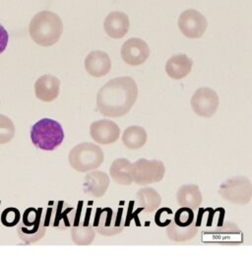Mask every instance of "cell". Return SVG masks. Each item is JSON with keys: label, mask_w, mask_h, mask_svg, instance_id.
Listing matches in <instances>:
<instances>
[{"label": "cell", "mask_w": 252, "mask_h": 256, "mask_svg": "<svg viewBox=\"0 0 252 256\" xmlns=\"http://www.w3.org/2000/svg\"><path fill=\"white\" fill-rule=\"evenodd\" d=\"M148 139L145 128L138 126H132L126 128L122 134V143L130 150H138L142 148Z\"/></svg>", "instance_id": "obj_21"}, {"label": "cell", "mask_w": 252, "mask_h": 256, "mask_svg": "<svg viewBox=\"0 0 252 256\" xmlns=\"http://www.w3.org/2000/svg\"><path fill=\"white\" fill-rule=\"evenodd\" d=\"M63 139L62 126L54 120L42 118L32 126V142L40 150L54 151L62 145Z\"/></svg>", "instance_id": "obj_3"}, {"label": "cell", "mask_w": 252, "mask_h": 256, "mask_svg": "<svg viewBox=\"0 0 252 256\" xmlns=\"http://www.w3.org/2000/svg\"><path fill=\"white\" fill-rule=\"evenodd\" d=\"M176 200L180 207H188L195 210L202 204L203 196L198 186L184 184L176 192Z\"/></svg>", "instance_id": "obj_20"}, {"label": "cell", "mask_w": 252, "mask_h": 256, "mask_svg": "<svg viewBox=\"0 0 252 256\" xmlns=\"http://www.w3.org/2000/svg\"><path fill=\"white\" fill-rule=\"evenodd\" d=\"M219 194L232 204L246 205L252 200V182L246 176H234L220 184Z\"/></svg>", "instance_id": "obj_6"}, {"label": "cell", "mask_w": 252, "mask_h": 256, "mask_svg": "<svg viewBox=\"0 0 252 256\" xmlns=\"http://www.w3.org/2000/svg\"><path fill=\"white\" fill-rule=\"evenodd\" d=\"M9 34L6 31V29L0 24V54L6 50L8 44Z\"/></svg>", "instance_id": "obj_28"}, {"label": "cell", "mask_w": 252, "mask_h": 256, "mask_svg": "<svg viewBox=\"0 0 252 256\" xmlns=\"http://www.w3.org/2000/svg\"><path fill=\"white\" fill-rule=\"evenodd\" d=\"M78 208L74 211V215L71 222V238L77 246H90L94 242L96 232L93 224H90L91 208H88L85 213V217L82 218L83 202L78 203Z\"/></svg>", "instance_id": "obj_8"}, {"label": "cell", "mask_w": 252, "mask_h": 256, "mask_svg": "<svg viewBox=\"0 0 252 256\" xmlns=\"http://www.w3.org/2000/svg\"><path fill=\"white\" fill-rule=\"evenodd\" d=\"M202 242L219 246H240L244 242V232L238 224L226 222L222 226L204 230Z\"/></svg>", "instance_id": "obj_7"}, {"label": "cell", "mask_w": 252, "mask_h": 256, "mask_svg": "<svg viewBox=\"0 0 252 256\" xmlns=\"http://www.w3.org/2000/svg\"><path fill=\"white\" fill-rule=\"evenodd\" d=\"M75 209L68 206L63 201H60L58 205V212L54 219V226L60 228H71V222L74 215Z\"/></svg>", "instance_id": "obj_24"}, {"label": "cell", "mask_w": 252, "mask_h": 256, "mask_svg": "<svg viewBox=\"0 0 252 256\" xmlns=\"http://www.w3.org/2000/svg\"><path fill=\"white\" fill-rule=\"evenodd\" d=\"M88 74L94 78L106 76L112 69V60L108 54L102 50L91 52L84 62Z\"/></svg>", "instance_id": "obj_15"}, {"label": "cell", "mask_w": 252, "mask_h": 256, "mask_svg": "<svg viewBox=\"0 0 252 256\" xmlns=\"http://www.w3.org/2000/svg\"><path fill=\"white\" fill-rule=\"evenodd\" d=\"M90 135L96 143L102 145L114 144L120 136V128L112 120H100L91 124Z\"/></svg>", "instance_id": "obj_13"}, {"label": "cell", "mask_w": 252, "mask_h": 256, "mask_svg": "<svg viewBox=\"0 0 252 256\" xmlns=\"http://www.w3.org/2000/svg\"><path fill=\"white\" fill-rule=\"evenodd\" d=\"M129 18L124 12L114 11L110 13L104 22V32L112 38H122L126 36V34L129 30Z\"/></svg>", "instance_id": "obj_16"}, {"label": "cell", "mask_w": 252, "mask_h": 256, "mask_svg": "<svg viewBox=\"0 0 252 256\" xmlns=\"http://www.w3.org/2000/svg\"><path fill=\"white\" fill-rule=\"evenodd\" d=\"M104 160V151L92 142H82L76 145L68 155L72 168L78 172H88L98 168Z\"/></svg>", "instance_id": "obj_4"}, {"label": "cell", "mask_w": 252, "mask_h": 256, "mask_svg": "<svg viewBox=\"0 0 252 256\" xmlns=\"http://www.w3.org/2000/svg\"><path fill=\"white\" fill-rule=\"evenodd\" d=\"M110 174L116 184L130 186L134 182V164L126 158L116 159L110 168Z\"/></svg>", "instance_id": "obj_17"}, {"label": "cell", "mask_w": 252, "mask_h": 256, "mask_svg": "<svg viewBox=\"0 0 252 256\" xmlns=\"http://www.w3.org/2000/svg\"><path fill=\"white\" fill-rule=\"evenodd\" d=\"M150 48L148 44L139 38L127 40L122 46L120 54L124 62L131 66L144 64L150 56Z\"/></svg>", "instance_id": "obj_12"}, {"label": "cell", "mask_w": 252, "mask_h": 256, "mask_svg": "<svg viewBox=\"0 0 252 256\" xmlns=\"http://www.w3.org/2000/svg\"><path fill=\"white\" fill-rule=\"evenodd\" d=\"M178 28L188 38H199L207 30L208 22L205 16L194 9L182 12L178 18Z\"/></svg>", "instance_id": "obj_11"}, {"label": "cell", "mask_w": 252, "mask_h": 256, "mask_svg": "<svg viewBox=\"0 0 252 256\" xmlns=\"http://www.w3.org/2000/svg\"><path fill=\"white\" fill-rule=\"evenodd\" d=\"M136 200L142 209H144L148 214H151L155 212L160 205L162 196L156 190L145 188L137 192Z\"/></svg>", "instance_id": "obj_22"}, {"label": "cell", "mask_w": 252, "mask_h": 256, "mask_svg": "<svg viewBox=\"0 0 252 256\" xmlns=\"http://www.w3.org/2000/svg\"><path fill=\"white\" fill-rule=\"evenodd\" d=\"M110 176L104 172L96 170L87 174L83 182V192L93 198H102L110 186Z\"/></svg>", "instance_id": "obj_14"}, {"label": "cell", "mask_w": 252, "mask_h": 256, "mask_svg": "<svg viewBox=\"0 0 252 256\" xmlns=\"http://www.w3.org/2000/svg\"><path fill=\"white\" fill-rule=\"evenodd\" d=\"M193 62L186 54H176L172 56L166 64V72L174 80H182L192 70Z\"/></svg>", "instance_id": "obj_18"}, {"label": "cell", "mask_w": 252, "mask_h": 256, "mask_svg": "<svg viewBox=\"0 0 252 256\" xmlns=\"http://www.w3.org/2000/svg\"><path fill=\"white\" fill-rule=\"evenodd\" d=\"M166 234L170 240L176 242H188L194 238L198 234V224L194 223L189 226H178L172 221L166 226Z\"/></svg>", "instance_id": "obj_23"}, {"label": "cell", "mask_w": 252, "mask_h": 256, "mask_svg": "<svg viewBox=\"0 0 252 256\" xmlns=\"http://www.w3.org/2000/svg\"><path fill=\"white\" fill-rule=\"evenodd\" d=\"M174 218V212L170 208H160L158 210L156 215H155V223L158 226L166 228L168 224H170L172 220Z\"/></svg>", "instance_id": "obj_27"}, {"label": "cell", "mask_w": 252, "mask_h": 256, "mask_svg": "<svg viewBox=\"0 0 252 256\" xmlns=\"http://www.w3.org/2000/svg\"><path fill=\"white\" fill-rule=\"evenodd\" d=\"M126 226L124 208L114 210L112 208H98L94 214L93 226L96 230L104 236H114L120 234Z\"/></svg>", "instance_id": "obj_5"}, {"label": "cell", "mask_w": 252, "mask_h": 256, "mask_svg": "<svg viewBox=\"0 0 252 256\" xmlns=\"http://www.w3.org/2000/svg\"><path fill=\"white\" fill-rule=\"evenodd\" d=\"M193 112L200 118H210L219 108L220 98L216 91L203 87L197 89L190 100Z\"/></svg>", "instance_id": "obj_10"}, {"label": "cell", "mask_w": 252, "mask_h": 256, "mask_svg": "<svg viewBox=\"0 0 252 256\" xmlns=\"http://www.w3.org/2000/svg\"><path fill=\"white\" fill-rule=\"evenodd\" d=\"M134 182L138 186H148L162 180L166 166L162 160L139 159L134 164Z\"/></svg>", "instance_id": "obj_9"}, {"label": "cell", "mask_w": 252, "mask_h": 256, "mask_svg": "<svg viewBox=\"0 0 252 256\" xmlns=\"http://www.w3.org/2000/svg\"><path fill=\"white\" fill-rule=\"evenodd\" d=\"M62 32V20L52 11H42L36 14L30 23L32 38L42 46H50L56 44Z\"/></svg>", "instance_id": "obj_2"}, {"label": "cell", "mask_w": 252, "mask_h": 256, "mask_svg": "<svg viewBox=\"0 0 252 256\" xmlns=\"http://www.w3.org/2000/svg\"><path fill=\"white\" fill-rule=\"evenodd\" d=\"M60 81L52 75L40 77L36 84V93L38 98L44 102H52L60 95Z\"/></svg>", "instance_id": "obj_19"}, {"label": "cell", "mask_w": 252, "mask_h": 256, "mask_svg": "<svg viewBox=\"0 0 252 256\" xmlns=\"http://www.w3.org/2000/svg\"><path fill=\"white\" fill-rule=\"evenodd\" d=\"M2 224L6 226H14L20 221V212L16 208H7L1 216Z\"/></svg>", "instance_id": "obj_26"}, {"label": "cell", "mask_w": 252, "mask_h": 256, "mask_svg": "<svg viewBox=\"0 0 252 256\" xmlns=\"http://www.w3.org/2000/svg\"><path fill=\"white\" fill-rule=\"evenodd\" d=\"M172 221L178 226H189L196 223L194 212L188 207H180L174 213Z\"/></svg>", "instance_id": "obj_25"}, {"label": "cell", "mask_w": 252, "mask_h": 256, "mask_svg": "<svg viewBox=\"0 0 252 256\" xmlns=\"http://www.w3.org/2000/svg\"><path fill=\"white\" fill-rule=\"evenodd\" d=\"M138 98V86L133 78L118 77L106 82L98 92L96 106L106 118H120L130 112Z\"/></svg>", "instance_id": "obj_1"}]
</instances>
